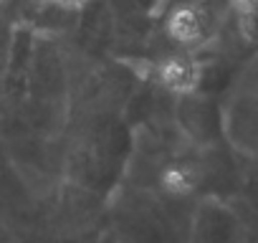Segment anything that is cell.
<instances>
[{
	"label": "cell",
	"mask_w": 258,
	"mask_h": 243,
	"mask_svg": "<svg viewBox=\"0 0 258 243\" xmlns=\"http://www.w3.org/2000/svg\"><path fill=\"white\" fill-rule=\"evenodd\" d=\"M38 3H53V0H38Z\"/></svg>",
	"instance_id": "obj_6"
},
{
	"label": "cell",
	"mask_w": 258,
	"mask_h": 243,
	"mask_svg": "<svg viewBox=\"0 0 258 243\" xmlns=\"http://www.w3.org/2000/svg\"><path fill=\"white\" fill-rule=\"evenodd\" d=\"M162 188L172 195H187L198 188V170L187 162L170 165L162 170Z\"/></svg>",
	"instance_id": "obj_3"
},
{
	"label": "cell",
	"mask_w": 258,
	"mask_h": 243,
	"mask_svg": "<svg viewBox=\"0 0 258 243\" xmlns=\"http://www.w3.org/2000/svg\"><path fill=\"white\" fill-rule=\"evenodd\" d=\"M208 31H210V18L205 8L195 3L177 6L167 18V36L182 48L200 46L208 38Z\"/></svg>",
	"instance_id": "obj_1"
},
{
	"label": "cell",
	"mask_w": 258,
	"mask_h": 243,
	"mask_svg": "<svg viewBox=\"0 0 258 243\" xmlns=\"http://www.w3.org/2000/svg\"><path fill=\"white\" fill-rule=\"evenodd\" d=\"M56 6H61V8H66V11H81L89 0H53Z\"/></svg>",
	"instance_id": "obj_4"
},
{
	"label": "cell",
	"mask_w": 258,
	"mask_h": 243,
	"mask_svg": "<svg viewBox=\"0 0 258 243\" xmlns=\"http://www.w3.org/2000/svg\"><path fill=\"white\" fill-rule=\"evenodd\" d=\"M233 3H235L240 11H245V13H253V11L258 8V0H233Z\"/></svg>",
	"instance_id": "obj_5"
},
{
	"label": "cell",
	"mask_w": 258,
	"mask_h": 243,
	"mask_svg": "<svg viewBox=\"0 0 258 243\" xmlns=\"http://www.w3.org/2000/svg\"><path fill=\"white\" fill-rule=\"evenodd\" d=\"M203 79V66L198 58L187 56V53H175L160 61L157 66V81L175 94H190L198 89Z\"/></svg>",
	"instance_id": "obj_2"
}]
</instances>
